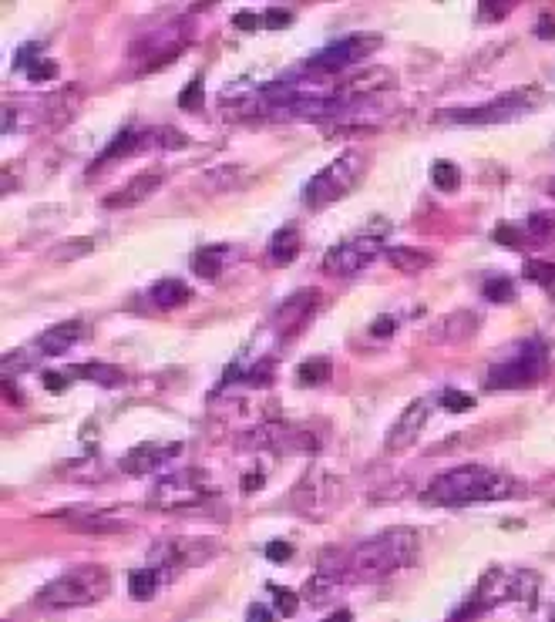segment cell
Instances as JSON below:
<instances>
[{"label":"cell","mask_w":555,"mask_h":622,"mask_svg":"<svg viewBox=\"0 0 555 622\" xmlns=\"http://www.w3.org/2000/svg\"><path fill=\"white\" fill-rule=\"evenodd\" d=\"M317 306H320L317 290H296L290 300H283L280 306H276L273 327L280 330V337H290V333H296L313 317V313H317Z\"/></svg>","instance_id":"obj_13"},{"label":"cell","mask_w":555,"mask_h":622,"mask_svg":"<svg viewBox=\"0 0 555 622\" xmlns=\"http://www.w3.org/2000/svg\"><path fill=\"white\" fill-rule=\"evenodd\" d=\"M54 518H58V522H68L71 528L88 532V535H105V532H118V528H125L122 518H115L108 512H91V508H64V512H58Z\"/></svg>","instance_id":"obj_16"},{"label":"cell","mask_w":555,"mask_h":622,"mask_svg":"<svg viewBox=\"0 0 555 622\" xmlns=\"http://www.w3.org/2000/svg\"><path fill=\"white\" fill-rule=\"evenodd\" d=\"M535 37H542V41H555V17L542 14L539 21H535Z\"/></svg>","instance_id":"obj_40"},{"label":"cell","mask_w":555,"mask_h":622,"mask_svg":"<svg viewBox=\"0 0 555 622\" xmlns=\"http://www.w3.org/2000/svg\"><path fill=\"white\" fill-rule=\"evenodd\" d=\"M290 555H293V549L286 542H270V545H266V559H270V562H286Z\"/></svg>","instance_id":"obj_41"},{"label":"cell","mask_w":555,"mask_h":622,"mask_svg":"<svg viewBox=\"0 0 555 622\" xmlns=\"http://www.w3.org/2000/svg\"><path fill=\"white\" fill-rule=\"evenodd\" d=\"M270 377H273V360H259V364L253 367V374H246L249 384H266Z\"/></svg>","instance_id":"obj_39"},{"label":"cell","mask_w":555,"mask_h":622,"mask_svg":"<svg viewBox=\"0 0 555 622\" xmlns=\"http://www.w3.org/2000/svg\"><path fill=\"white\" fill-rule=\"evenodd\" d=\"M377 48H381V34H347L340 37V41L327 44V48H320L317 54L310 58V68H320L323 74H337V71H347L360 64L364 58H370Z\"/></svg>","instance_id":"obj_9"},{"label":"cell","mask_w":555,"mask_h":622,"mask_svg":"<svg viewBox=\"0 0 555 622\" xmlns=\"http://www.w3.org/2000/svg\"><path fill=\"white\" fill-rule=\"evenodd\" d=\"M431 414H434L431 397H418V401H411L401 411V417H397V421L391 424V431H387V438H384V448L391 454L407 451L414 441L421 438V431H424V424H428Z\"/></svg>","instance_id":"obj_11"},{"label":"cell","mask_w":555,"mask_h":622,"mask_svg":"<svg viewBox=\"0 0 555 622\" xmlns=\"http://www.w3.org/2000/svg\"><path fill=\"white\" fill-rule=\"evenodd\" d=\"M152 498L159 501V508H192V505H202V501L212 498L209 485L202 481V475H172V478H162L159 488L152 491Z\"/></svg>","instance_id":"obj_12"},{"label":"cell","mask_w":555,"mask_h":622,"mask_svg":"<svg viewBox=\"0 0 555 622\" xmlns=\"http://www.w3.org/2000/svg\"><path fill=\"white\" fill-rule=\"evenodd\" d=\"M219 552V542L212 538H162V542L152 545L148 552V565L159 569L165 579L182 569H192V565H206L212 555Z\"/></svg>","instance_id":"obj_8"},{"label":"cell","mask_w":555,"mask_h":622,"mask_svg":"<svg viewBox=\"0 0 555 622\" xmlns=\"http://www.w3.org/2000/svg\"><path fill=\"white\" fill-rule=\"evenodd\" d=\"M492 239L498 246H508V249H522L529 246V236H525V226H515V222H498Z\"/></svg>","instance_id":"obj_31"},{"label":"cell","mask_w":555,"mask_h":622,"mask_svg":"<svg viewBox=\"0 0 555 622\" xmlns=\"http://www.w3.org/2000/svg\"><path fill=\"white\" fill-rule=\"evenodd\" d=\"M364 165H367V159H364V152H357V148L337 155L327 169H320L307 182V189H303V202L313 206V209H323V206H330V202L344 199L347 192L354 189V182L360 179Z\"/></svg>","instance_id":"obj_4"},{"label":"cell","mask_w":555,"mask_h":622,"mask_svg":"<svg viewBox=\"0 0 555 622\" xmlns=\"http://www.w3.org/2000/svg\"><path fill=\"white\" fill-rule=\"evenodd\" d=\"M337 498H340V481L333 475H323V471L303 475V481L290 495L293 508L307 518H327L333 512V505H337Z\"/></svg>","instance_id":"obj_10"},{"label":"cell","mask_w":555,"mask_h":622,"mask_svg":"<svg viewBox=\"0 0 555 622\" xmlns=\"http://www.w3.org/2000/svg\"><path fill=\"white\" fill-rule=\"evenodd\" d=\"M478 333V317L471 310H461V313H448V317H441L438 327L431 330V340L438 343H465Z\"/></svg>","instance_id":"obj_18"},{"label":"cell","mask_w":555,"mask_h":622,"mask_svg":"<svg viewBox=\"0 0 555 622\" xmlns=\"http://www.w3.org/2000/svg\"><path fill=\"white\" fill-rule=\"evenodd\" d=\"M391 330H394V323L387 320V317H384V320H377L374 327H370V333H374V337H387V333H391Z\"/></svg>","instance_id":"obj_45"},{"label":"cell","mask_w":555,"mask_h":622,"mask_svg":"<svg viewBox=\"0 0 555 622\" xmlns=\"http://www.w3.org/2000/svg\"><path fill=\"white\" fill-rule=\"evenodd\" d=\"M431 182H434V189H438V192H458V185H461V169H458L455 162H434Z\"/></svg>","instance_id":"obj_29"},{"label":"cell","mask_w":555,"mask_h":622,"mask_svg":"<svg viewBox=\"0 0 555 622\" xmlns=\"http://www.w3.org/2000/svg\"><path fill=\"white\" fill-rule=\"evenodd\" d=\"M71 377H81V380H95L101 387H118L125 384V374L118 367L111 364H85V367H71Z\"/></svg>","instance_id":"obj_26"},{"label":"cell","mask_w":555,"mask_h":622,"mask_svg":"<svg viewBox=\"0 0 555 622\" xmlns=\"http://www.w3.org/2000/svg\"><path fill=\"white\" fill-rule=\"evenodd\" d=\"M189 300V286L182 280H159L152 286V303L159 306V310H175V306H182Z\"/></svg>","instance_id":"obj_25"},{"label":"cell","mask_w":555,"mask_h":622,"mask_svg":"<svg viewBox=\"0 0 555 622\" xmlns=\"http://www.w3.org/2000/svg\"><path fill=\"white\" fill-rule=\"evenodd\" d=\"M515 491L512 478L502 471H492L485 464H461V468L444 471L421 491L424 505L434 508H461V505H481V501H498Z\"/></svg>","instance_id":"obj_1"},{"label":"cell","mask_w":555,"mask_h":622,"mask_svg":"<svg viewBox=\"0 0 555 622\" xmlns=\"http://www.w3.org/2000/svg\"><path fill=\"white\" fill-rule=\"evenodd\" d=\"M233 24L243 27V31H253V27H259V17H253V14H236Z\"/></svg>","instance_id":"obj_43"},{"label":"cell","mask_w":555,"mask_h":622,"mask_svg":"<svg viewBox=\"0 0 555 622\" xmlns=\"http://www.w3.org/2000/svg\"><path fill=\"white\" fill-rule=\"evenodd\" d=\"M522 273H525V280L539 283V286H545V290H552L555 286V263H545V259H529Z\"/></svg>","instance_id":"obj_33"},{"label":"cell","mask_w":555,"mask_h":622,"mask_svg":"<svg viewBox=\"0 0 555 622\" xmlns=\"http://www.w3.org/2000/svg\"><path fill=\"white\" fill-rule=\"evenodd\" d=\"M340 586H344V572L330 569V565H320V572L307 582V599L320 606V602H327V599L337 596Z\"/></svg>","instance_id":"obj_21"},{"label":"cell","mask_w":555,"mask_h":622,"mask_svg":"<svg viewBox=\"0 0 555 622\" xmlns=\"http://www.w3.org/2000/svg\"><path fill=\"white\" fill-rule=\"evenodd\" d=\"M64 384H68V377H61V374H44V387H51V391H61Z\"/></svg>","instance_id":"obj_44"},{"label":"cell","mask_w":555,"mask_h":622,"mask_svg":"<svg viewBox=\"0 0 555 622\" xmlns=\"http://www.w3.org/2000/svg\"><path fill=\"white\" fill-rule=\"evenodd\" d=\"M327 622H354V616H350V609H340V612H333Z\"/></svg>","instance_id":"obj_46"},{"label":"cell","mask_w":555,"mask_h":622,"mask_svg":"<svg viewBox=\"0 0 555 622\" xmlns=\"http://www.w3.org/2000/svg\"><path fill=\"white\" fill-rule=\"evenodd\" d=\"M549 196H552V199H555V179H552V182H549Z\"/></svg>","instance_id":"obj_47"},{"label":"cell","mask_w":555,"mask_h":622,"mask_svg":"<svg viewBox=\"0 0 555 622\" xmlns=\"http://www.w3.org/2000/svg\"><path fill=\"white\" fill-rule=\"evenodd\" d=\"M488 303H512L515 300V283L508 276H488L485 286H481Z\"/></svg>","instance_id":"obj_30"},{"label":"cell","mask_w":555,"mask_h":622,"mask_svg":"<svg viewBox=\"0 0 555 622\" xmlns=\"http://www.w3.org/2000/svg\"><path fill=\"white\" fill-rule=\"evenodd\" d=\"M202 101H206V78H202V74H196V78H192L189 85L182 88L179 108H182V111H199V108H202Z\"/></svg>","instance_id":"obj_32"},{"label":"cell","mask_w":555,"mask_h":622,"mask_svg":"<svg viewBox=\"0 0 555 622\" xmlns=\"http://www.w3.org/2000/svg\"><path fill=\"white\" fill-rule=\"evenodd\" d=\"M273 612H276V609L259 606V602H256V606H249V609H246V622H273Z\"/></svg>","instance_id":"obj_42"},{"label":"cell","mask_w":555,"mask_h":622,"mask_svg":"<svg viewBox=\"0 0 555 622\" xmlns=\"http://www.w3.org/2000/svg\"><path fill=\"white\" fill-rule=\"evenodd\" d=\"M330 374H333L330 357H310V360H303L300 370H296V380H300L303 387H317V384H327Z\"/></svg>","instance_id":"obj_27"},{"label":"cell","mask_w":555,"mask_h":622,"mask_svg":"<svg viewBox=\"0 0 555 622\" xmlns=\"http://www.w3.org/2000/svg\"><path fill=\"white\" fill-rule=\"evenodd\" d=\"M384 253V232H357V236L344 239V243L330 246L323 256V273L347 280L357 276L360 269H367L377 256Z\"/></svg>","instance_id":"obj_7"},{"label":"cell","mask_w":555,"mask_h":622,"mask_svg":"<svg viewBox=\"0 0 555 622\" xmlns=\"http://www.w3.org/2000/svg\"><path fill=\"white\" fill-rule=\"evenodd\" d=\"M505 14H508V4H481L478 7V17H481V21H488V24L502 21Z\"/></svg>","instance_id":"obj_38"},{"label":"cell","mask_w":555,"mask_h":622,"mask_svg":"<svg viewBox=\"0 0 555 622\" xmlns=\"http://www.w3.org/2000/svg\"><path fill=\"white\" fill-rule=\"evenodd\" d=\"M165 575L159 569H152V565H145V569H135L132 575H128V596L138 599V602H148L159 596Z\"/></svg>","instance_id":"obj_22"},{"label":"cell","mask_w":555,"mask_h":622,"mask_svg":"<svg viewBox=\"0 0 555 622\" xmlns=\"http://www.w3.org/2000/svg\"><path fill=\"white\" fill-rule=\"evenodd\" d=\"M266 589L273 592V599H276V612H283V616H293V612H296V602H300V599H296L293 592L280 589V586H276V582H266Z\"/></svg>","instance_id":"obj_34"},{"label":"cell","mask_w":555,"mask_h":622,"mask_svg":"<svg viewBox=\"0 0 555 622\" xmlns=\"http://www.w3.org/2000/svg\"><path fill=\"white\" fill-rule=\"evenodd\" d=\"M545 367H549V347H545V340H525L522 347L515 350V357H508L488 370L485 387H492V391L532 387L535 380H542Z\"/></svg>","instance_id":"obj_5"},{"label":"cell","mask_w":555,"mask_h":622,"mask_svg":"<svg viewBox=\"0 0 555 622\" xmlns=\"http://www.w3.org/2000/svg\"><path fill=\"white\" fill-rule=\"evenodd\" d=\"M159 185H162V172H142L138 179L128 182L125 189H118L115 196H108L101 206L105 209H132V206H138V202H145L148 196H152Z\"/></svg>","instance_id":"obj_17"},{"label":"cell","mask_w":555,"mask_h":622,"mask_svg":"<svg viewBox=\"0 0 555 622\" xmlns=\"http://www.w3.org/2000/svg\"><path fill=\"white\" fill-rule=\"evenodd\" d=\"M27 78L34 81V85H41V81H51L54 74H58V64L54 61H34V64H27Z\"/></svg>","instance_id":"obj_37"},{"label":"cell","mask_w":555,"mask_h":622,"mask_svg":"<svg viewBox=\"0 0 555 622\" xmlns=\"http://www.w3.org/2000/svg\"><path fill=\"white\" fill-rule=\"evenodd\" d=\"M384 259L391 269H401V273H424V269L434 266V256L424 253V249H411V246H391L384 249Z\"/></svg>","instance_id":"obj_19"},{"label":"cell","mask_w":555,"mask_h":622,"mask_svg":"<svg viewBox=\"0 0 555 622\" xmlns=\"http://www.w3.org/2000/svg\"><path fill=\"white\" fill-rule=\"evenodd\" d=\"M414 559H418V535L411 528H387V532L360 542L350 555V565L360 579H384Z\"/></svg>","instance_id":"obj_2"},{"label":"cell","mask_w":555,"mask_h":622,"mask_svg":"<svg viewBox=\"0 0 555 622\" xmlns=\"http://www.w3.org/2000/svg\"><path fill=\"white\" fill-rule=\"evenodd\" d=\"M88 337V323L85 320H64V323H54L51 330H44L41 337L34 340L37 354L41 357H58V354H68L78 340Z\"/></svg>","instance_id":"obj_15"},{"label":"cell","mask_w":555,"mask_h":622,"mask_svg":"<svg viewBox=\"0 0 555 622\" xmlns=\"http://www.w3.org/2000/svg\"><path fill=\"white\" fill-rule=\"evenodd\" d=\"M552 622H555V616H552Z\"/></svg>","instance_id":"obj_48"},{"label":"cell","mask_w":555,"mask_h":622,"mask_svg":"<svg viewBox=\"0 0 555 622\" xmlns=\"http://www.w3.org/2000/svg\"><path fill=\"white\" fill-rule=\"evenodd\" d=\"M525 236H529L532 246H549L555 239V219L545 216V212H532L525 219Z\"/></svg>","instance_id":"obj_28"},{"label":"cell","mask_w":555,"mask_h":622,"mask_svg":"<svg viewBox=\"0 0 555 622\" xmlns=\"http://www.w3.org/2000/svg\"><path fill=\"white\" fill-rule=\"evenodd\" d=\"M296 256H300V229L296 226L276 229L270 239V259L276 266H286V263H293Z\"/></svg>","instance_id":"obj_23"},{"label":"cell","mask_w":555,"mask_h":622,"mask_svg":"<svg viewBox=\"0 0 555 622\" xmlns=\"http://www.w3.org/2000/svg\"><path fill=\"white\" fill-rule=\"evenodd\" d=\"M441 404L448 407V411H471V407H475V397L471 394H465V391H444L441 394Z\"/></svg>","instance_id":"obj_35"},{"label":"cell","mask_w":555,"mask_h":622,"mask_svg":"<svg viewBox=\"0 0 555 622\" xmlns=\"http://www.w3.org/2000/svg\"><path fill=\"white\" fill-rule=\"evenodd\" d=\"M145 142H148V135H142L138 128H122V132L115 135V142H111L105 152L98 155L91 169H101V165H108V162H115V159H125V155L138 152V148H142Z\"/></svg>","instance_id":"obj_20"},{"label":"cell","mask_w":555,"mask_h":622,"mask_svg":"<svg viewBox=\"0 0 555 622\" xmlns=\"http://www.w3.org/2000/svg\"><path fill=\"white\" fill-rule=\"evenodd\" d=\"M293 14L283 11V7H273V11H266L263 17H259V27H270V31H283V27H290Z\"/></svg>","instance_id":"obj_36"},{"label":"cell","mask_w":555,"mask_h":622,"mask_svg":"<svg viewBox=\"0 0 555 622\" xmlns=\"http://www.w3.org/2000/svg\"><path fill=\"white\" fill-rule=\"evenodd\" d=\"M222 266H226V246H206L192 256V273H196L199 280H216L222 273Z\"/></svg>","instance_id":"obj_24"},{"label":"cell","mask_w":555,"mask_h":622,"mask_svg":"<svg viewBox=\"0 0 555 622\" xmlns=\"http://www.w3.org/2000/svg\"><path fill=\"white\" fill-rule=\"evenodd\" d=\"M179 451H182L179 444H138V448H132L118 461V468H122L125 475L145 478V475H152V471H159L165 461H172Z\"/></svg>","instance_id":"obj_14"},{"label":"cell","mask_w":555,"mask_h":622,"mask_svg":"<svg viewBox=\"0 0 555 622\" xmlns=\"http://www.w3.org/2000/svg\"><path fill=\"white\" fill-rule=\"evenodd\" d=\"M108 582L111 575L105 565L85 562L74 565V569L61 572L58 579H51L48 586L37 592V606L41 609H81V606H95L98 599L108 596Z\"/></svg>","instance_id":"obj_3"},{"label":"cell","mask_w":555,"mask_h":622,"mask_svg":"<svg viewBox=\"0 0 555 622\" xmlns=\"http://www.w3.org/2000/svg\"><path fill=\"white\" fill-rule=\"evenodd\" d=\"M539 105V88H518L512 95H502L481 108H455V111H438V122L451 125H498L508 118L525 115L529 108Z\"/></svg>","instance_id":"obj_6"}]
</instances>
